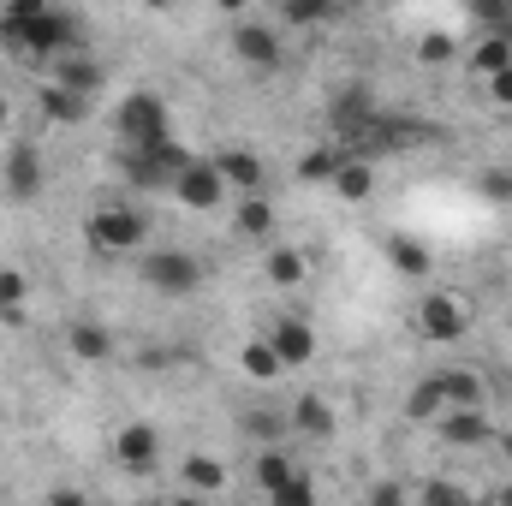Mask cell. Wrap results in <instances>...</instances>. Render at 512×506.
Masks as SVG:
<instances>
[{
  "instance_id": "cell-30",
  "label": "cell",
  "mask_w": 512,
  "mask_h": 506,
  "mask_svg": "<svg viewBox=\"0 0 512 506\" xmlns=\"http://www.w3.org/2000/svg\"><path fill=\"white\" fill-rule=\"evenodd\" d=\"M42 12H48V6H42V0H6V6H0V36H6V42H12V36H18V30H24V24H36V18H42Z\"/></svg>"
},
{
  "instance_id": "cell-28",
  "label": "cell",
  "mask_w": 512,
  "mask_h": 506,
  "mask_svg": "<svg viewBox=\"0 0 512 506\" xmlns=\"http://www.w3.org/2000/svg\"><path fill=\"white\" fill-rule=\"evenodd\" d=\"M24 292H30L24 268H0V316H6V322H18V316H24Z\"/></svg>"
},
{
  "instance_id": "cell-31",
  "label": "cell",
  "mask_w": 512,
  "mask_h": 506,
  "mask_svg": "<svg viewBox=\"0 0 512 506\" xmlns=\"http://www.w3.org/2000/svg\"><path fill=\"white\" fill-rule=\"evenodd\" d=\"M417 506H477L459 495V483H447V477H429L423 483V495H417Z\"/></svg>"
},
{
  "instance_id": "cell-15",
  "label": "cell",
  "mask_w": 512,
  "mask_h": 506,
  "mask_svg": "<svg viewBox=\"0 0 512 506\" xmlns=\"http://www.w3.org/2000/svg\"><path fill=\"white\" fill-rule=\"evenodd\" d=\"M435 393H441V405L447 411H459V405H483V376L477 370H435Z\"/></svg>"
},
{
  "instance_id": "cell-22",
  "label": "cell",
  "mask_w": 512,
  "mask_h": 506,
  "mask_svg": "<svg viewBox=\"0 0 512 506\" xmlns=\"http://www.w3.org/2000/svg\"><path fill=\"white\" fill-rule=\"evenodd\" d=\"M471 66H477L483 78H495V72H507V66H512V42H507V30H495V36H483V42H477V54H471Z\"/></svg>"
},
{
  "instance_id": "cell-6",
  "label": "cell",
  "mask_w": 512,
  "mask_h": 506,
  "mask_svg": "<svg viewBox=\"0 0 512 506\" xmlns=\"http://www.w3.org/2000/svg\"><path fill=\"white\" fill-rule=\"evenodd\" d=\"M233 54L245 60V66H256V72H274L280 66V30L274 24H262V18H239V30H233Z\"/></svg>"
},
{
  "instance_id": "cell-42",
  "label": "cell",
  "mask_w": 512,
  "mask_h": 506,
  "mask_svg": "<svg viewBox=\"0 0 512 506\" xmlns=\"http://www.w3.org/2000/svg\"><path fill=\"white\" fill-rule=\"evenodd\" d=\"M495 441H501V453H507V459H512V429H501V435H495Z\"/></svg>"
},
{
  "instance_id": "cell-17",
  "label": "cell",
  "mask_w": 512,
  "mask_h": 506,
  "mask_svg": "<svg viewBox=\"0 0 512 506\" xmlns=\"http://www.w3.org/2000/svg\"><path fill=\"white\" fill-rule=\"evenodd\" d=\"M179 483H185V495H221V489H227V465L209 459V453H191V459L179 465Z\"/></svg>"
},
{
  "instance_id": "cell-5",
  "label": "cell",
  "mask_w": 512,
  "mask_h": 506,
  "mask_svg": "<svg viewBox=\"0 0 512 506\" xmlns=\"http://www.w3.org/2000/svg\"><path fill=\"white\" fill-rule=\"evenodd\" d=\"M417 328H423V340H435V346H453V340H465L471 316H465V304H459V298H447V292H429V298L417 304Z\"/></svg>"
},
{
  "instance_id": "cell-29",
  "label": "cell",
  "mask_w": 512,
  "mask_h": 506,
  "mask_svg": "<svg viewBox=\"0 0 512 506\" xmlns=\"http://www.w3.org/2000/svg\"><path fill=\"white\" fill-rule=\"evenodd\" d=\"M239 233H245V239H268V233H274L268 197H245V203H239Z\"/></svg>"
},
{
  "instance_id": "cell-40",
  "label": "cell",
  "mask_w": 512,
  "mask_h": 506,
  "mask_svg": "<svg viewBox=\"0 0 512 506\" xmlns=\"http://www.w3.org/2000/svg\"><path fill=\"white\" fill-rule=\"evenodd\" d=\"M167 506H209L203 495H179V501H167Z\"/></svg>"
},
{
  "instance_id": "cell-41",
  "label": "cell",
  "mask_w": 512,
  "mask_h": 506,
  "mask_svg": "<svg viewBox=\"0 0 512 506\" xmlns=\"http://www.w3.org/2000/svg\"><path fill=\"white\" fill-rule=\"evenodd\" d=\"M495 506H512V477L501 483V495H495Z\"/></svg>"
},
{
  "instance_id": "cell-3",
  "label": "cell",
  "mask_w": 512,
  "mask_h": 506,
  "mask_svg": "<svg viewBox=\"0 0 512 506\" xmlns=\"http://www.w3.org/2000/svg\"><path fill=\"white\" fill-rule=\"evenodd\" d=\"M120 137H126V149H149L155 137H173L167 131V102L149 96V90H131L120 102Z\"/></svg>"
},
{
  "instance_id": "cell-12",
  "label": "cell",
  "mask_w": 512,
  "mask_h": 506,
  "mask_svg": "<svg viewBox=\"0 0 512 506\" xmlns=\"http://www.w3.org/2000/svg\"><path fill=\"white\" fill-rule=\"evenodd\" d=\"M6 191L12 197H42V149L36 143H12L6 149Z\"/></svg>"
},
{
  "instance_id": "cell-35",
  "label": "cell",
  "mask_w": 512,
  "mask_h": 506,
  "mask_svg": "<svg viewBox=\"0 0 512 506\" xmlns=\"http://www.w3.org/2000/svg\"><path fill=\"white\" fill-rule=\"evenodd\" d=\"M477 191H489L495 203H512V173H507V167H489V173L477 179Z\"/></svg>"
},
{
  "instance_id": "cell-1",
  "label": "cell",
  "mask_w": 512,
  "mask_h": 506,
  "mask_svg": "<svg viewBox=\"0 0 512 506\" xmlns=\"http://www.w3.org/2000/svg\"><path fill=\"white\" fill-rule=\"evenodd\" d=\"M6 48H18V54H30V60H66V54H78V18H72V12H42V18L24 24Z\"/></svg>"
},
{
  "instance_id": "cell-10",
  "label": "cell",
  "mask_w": 512,
  "mask_h": 506,
  "mask_svg": "<svg viewBox=\"0 0 512 506\" xmlns=\"http://www.w3.org/2000/svg\"><path fill=\"white\" fill-rule=\"evenodd\" d=\"M114 465H126V471H155V465H161V429H155V423H126V429L114 435Z\"/></svg>"
},
{
  "instance_id": "cell-7",
  "label": "cell",
  "mask_w": 512,
  "mask_h": 506,
  "mask_svg": "<svg viewBox=\"0 0 512 506\" xmlns=\"http://www.w3.org/2000/svg\"><path fill=\"white\" fill-rule=\"evenodd\" d=\"M173 197H179L185 209H215V203L227 197V179H221L215 161H191V167L173 179Z\"/></svg>"
},
{
  "instance_id": "cell-9",
  "label": "cell",
  "mask_w": 512,
  "mask_h": 506,
  "mask_svg": "<svg viewBox=\"0 0 512 506\" xmlns=\"http://www.w3.org/2000/svg\"><path fill=\"white\" fill-rule=\"evenodd\" d=\"M328 120L340 131V143H352V137H364L370 120H376V102H370V84H346L334 102H328Z\"/></svg>"
},
{
  "instance_id": "cell-18",
  "label": "cell",
  "mask_w": 512,
  "mask_h": 506,
  "mask_svg": "<svg viewBox=\"0 0 512 506\" xmlns=\"http://www.w3.org/2000/svg\"><path fill=\"white\" fill-rule=\"evenodd\" d=\"M66 346H72L84 364H102V358H114V334H108L102 322H72V328H66Z\"/></svg>"
},
{
  "instance_id": "cell-27",
  "label": "cell",
  "mask_w": 512,
  "mask_h": 506,
  "mask_svg": "<svg viewBox=\"0 0 512 506\" xmlns=\"http://www.w3.org/2000/svg\"><path fill=\"white\" fill-rule=\"evenodd\" d=\"M304 274H310L304 251H268V280L274 286H304Z\"/></svg>"
},
{
  "instance_id": "cell-19",
  "label": "cell",
  "mask_w": 512,
  "mask_h": 506,
  "mask_svg": "<svg viewBox=\"0 0 512 506\" xmlns=\"http://www.w3.org/2000/svg\"><path fill=\"white\" fill-rule=\"evenodd\" d=\"M376 191V167L370 161H352V155H340V173H334V197H346V203H364Z\"/></svg>"
},
{
  "instance_id": "cell-16",
  "label": "cell",
  "mask_w": 512,
  "mask_h": 506,
  "mask_svg": "<svg viewBox=\"0 0 512 506\" xmlns=\"http://www.w3.org/2000/svg\"><path fill=\"white\" fill-rule=\"evenodd\" d=\"M292 429L310 435V441H328V435H334V405H328L322 393H298V405H292Z\"/></svg>"
},
{
  "instance_id": "cell-21",
  "label": "cell",
  "mask_w": 512,
  "mask_h": 506,
  "mask_svg": "<svg viewBox=\"0 0 512 506\" xmlns=\"http://www.w3.org/2000/svg\"><path fill=\"white\" fill-rule=\"evenodd\" d=\"M387 262H393L405 280H423V274L435 268V262H429V251H423L417 239H387Z\"/></svg>"
},
{
  "instance_id": "cell-37",
  "label": "cell",
  "mask_w": 512,
  "mask_h": 506,
  "mask_svg": "<svg viewBox=\"0 0 512 506\" xmlns=\"http://www.w3.org/2000/svg\"><path fill=\"white\" fill-rule=\"evenodd\" d=\"M370 506H417V501H411V495L387 477V483H376V489H370Z\"/></svg>"
},
{
  "instance_id": "cell-25",
  "label": "cell",
  "mask_w": 512,
  "mask_h": 506,
  "mask_svg": "<svg viewBox=\"0 0 512 506\" xmlns=\"http://www.w3.org/2000/svg\"><path fill=\"white\" fill-rule=\"evenodd\" d=\"M239 364H245V376H251V381H274V376H280V358H274V346H268L262 334H256V340H245Z\"/></svg>"
},
{
  "instance_id": "cell-2",
  "label": "cell",
  "mask_w": 512,
  "mask_h": 506,
  "mask_svg": "<svg viewBox=\"0 0 512 506\" xmlns=\"http://www.w3.org/2000/svg\"><path fill=\"white\" fill-rule=\"evenodd\" d=\"M84 239L102 256H120V251H137V245L149 239V221H143L137 209H126V203H108V209H96V215L84 221Z\"/></svg>"
},
{
  "instance_id": "cell-32",
  "label": "cell",
  "mask_w": 512,
  "mask_h": 506,
  "mask_svg": "<svg viewBox=\"0 0 512 506\" xmlns=\"http://www.w3.org/2000/svg\"><path fill=\"white\" fill-rule=\"evenodd\" d=\"M328 12H334L328 0H280V18L286 24H322Z\"/></svg>"
},
{
  "instance_id": "cell-8",
  "label": "cell",
  "mask_w": 512,
  "mask_h": 506,
  "mask_svg": "<svg viewBox=\"0 0 512 506\" xmlns=\"http://www.w3.org/2000/svg\"><path fill=\"white\" fill-rule=\"evenodd\" d=\"M262 340L274 346L280 370H298V364H310V358H316V334H310V322H304V316H280Z\"/></svg>"
},
{
  "instance_id": "cell-36",
  "label": "cell",
  "mask_w": 512,
  "mask_h": 506,
  "mask_svg": "<svg viewBox=\"0 0 512 506\" xmlns=\"http://www.w3.org/2000/svg\"><path fill=\"white\" fill-rule=\"evenodd\" d=\"M245 429H251L256 441H274V435H286V423H280L274 411H256V417H245Z\"/></svg>"
},
{
  "instance_id": "cell-38",
  "label": "cell",
  "mask_w": 512,
  "mask_h": 506,
  "mask_svg": "<svg viewBox=\"0 0 512 506\" xmlns=\"http://www.w3.org/2000/svg\"><path fill=\"white\" fill-rule=\"evenodd\" d=\"M489 96H495L501 108H512V66H507V72H495V78H489Z\"/></svg>"
},
{
  "instance_id": "cell-13",
  "label": "cell",
  "mask_w": 512,
  "mask_h": 506,
  "mask_svg": "<svg viewBox=\"0 0 512 506\" xmlns=\"http://www.w3.org/2000/svg\"><path fill=\"white\" fill-rule=\"evenodd\" d=\"M215 167H221V179H227L233 191H245V197H262V191H268V167H262V155H251V149H221Z\"/></svg>"
},
{
  "instance_id": "cell-43",
  "label": "cell",
  "mask_w": 512,
  "mask_h": 506,
  "mask_svg": "<svg viewBox=\"0 0 512 506\" xmlns=\"http://www.w3.org/2000/svg\"><path fill=\"white\" fill-rule=\"evenodd\" d=\"M0 120H6V102H0Z\"/></svg>"
},
{
  "instance_id": "cell-44",
  "label": "cell",
  "mask_w": 512,
  "mask_h": 506,
  "mask_svg": "<svg viewBox=\"0 0 512 506\" xmlns=\"http://www.w3.org/2000/svg\"><path fill=\"white\" fill-rule=\"evenodd\" d=\"M507 42H512V24H507Z\"/></svg>"
},
{
  "instance_id": "cell-4",
  "label": "cell",
  "mask_w": 512,
  "mask_h": 506,
  "mask_svg": "<svg viewBox=\"0 0 512 506\" xmlns=\"http://www.w3.org/2000/svg\"><path fill=\"white\" fill-rule=\"evenodd\" d=\"M143 280L155 292H167V298H185V292L203 286V262L191 251H155V256H143Z\"/></svg>"
},
{
  "instance_id": "cell-20",
  "label": "cell",
  "mask_w": 512,
  "mask_h": 506,
  "mask_svg": "<svg viewBox=\"0 0 512 506\" xmlns=\"http://www.w3.org/2000/svg\"><path fill=\"white\" fill-rule=\"evenodd\" d=\"M42 114H48L54 126H78V120L90 114V102L72 96V90H60V84H48V90H42Z\"/></svg>"
},
{
  "instance_id": "cell-33",
  "label": "cell",
  "mask_w": 512,
  "mask_h": 506,
  "mask_svg": "<svg viewBox=\"0 0 512 506\" xmlns=\"http://www.w3.org/2000/svg\"><path fill=\"white\" fill-rule=\"evenodd\" d=\"M268 506H322V501H316V483H310V477L298 471V477H292V483H286L280 495H268Z\"/></svg>"
},
{
  "instance_id": "cell-26",
  "label": "cell",
  "mask_w": 512,
  "mask_h": 506,
  "mask_svg": "<svg viewBox=\"0 0 512 506\" xmlns=\"http://www.w3.org/2000/svg\"><path fill=\"white\" fill-rule=\"evenodd\" d=\"M441 411H447V405H441L435 381L423 376L417 387H411V399H405V417H411V423H441Z\"/></svg>"
},
{
  "instance_id": "cell-11",
  "label": "cell",
  "mask_w": 512,
  "mask_h": 506,
  "mask_svg": "<svg viewBox=\"0 0 512 506\" xmlns=\"http://www.w3.org/2000/svg\"><path fill=\"white\" fill-rule=\"evenodd\" d=\"M441 441L447 447H483V441H495V423L483 405H459V411H441Z\"/></svg>"
},
{
  "instance_id": "cell-39",
  "label": "cell",
  "mask_w": 512,
  "mask_h": 506,
  "mask_svg": "<svg viewBox=\"0 0 512 506\" xmlns=\"http://www.w3.org/2000/svg\"><path fill=\"white\" fill-rule=\"evenodd\" d=\"M48 506H90V501H84L78 489H54V495H48Z\"/></svg>"
},
{
  "instance_id": "cell-14",
  "label": "cell",
  "mask_w": 512,
  "mask_h": 506,
  "mask_svg": "<svg viewBox=\"0 0 512 506\" xmlns=\"http://www.w3.org/2000/svg\"><path fill=\"white\" fill-rule=\"evenodd\" d=\"M54 84H60V90H72V96H84V102H90V96H96V90H102V66H96V60H90V54H84V48H78V54H66V60H54Z\"/></svg>"
},
{
  "instance_id": "cell-24",
  "label": "cell",
  "mask_w": 512,
  "mask_h": 506,
  "mask_svg": "<svg viewBox=\"0 0 512 506\" xmlns=\"http://www.w3.org/2000/svg\"><path fill=\"white\" fill-rule=\"evenodd\" d=\"M292 477H298V471H292L286 453H256V489H262V495H280Z\"/></svg>"
},
{
  "instance_id": "cell-34",
  "label": "cell",
  "mask_w": 512,
  "mask_h": 506,
  "mask_svg": "<svg viewBox=\"0 0 512 506\" xmlns=\"http://www.w3.org/2000/svg\"><path fill=\"white\" fill-rule=\"evenodd\" d=\"M417 60H423V66H441V60H453V36H441V30H429V36L417 42Z\"/></svg>"
},
{
  "instance_id": "cell-23",
  "label": "cell",
  "mask_w": 512,
  "mask_h": 506,
  "mask_svg": "<svg viewBox=\"0 0 512 506\" xmlns=\"http://www.w3.org/2000/svg\"><path fill=\"white\" fill-rule=\"evenodd\" d=\"M334 173H340V143H322L298 161V179H310V185H334Z\"/></svg>"
}]
</instances>
